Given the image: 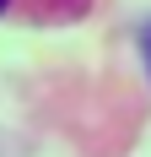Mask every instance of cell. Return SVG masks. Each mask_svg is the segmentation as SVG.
Here are the masks:
<instances>
[{"instance_id":"6da1fadb","label":"cell","mask_w":151,"mask_h":157,"mask_svg":"<svg viewBox=\"0 0 151 157\" xmlns=\"http://www.w3.org/2000/svg\"><path fill=\"white\" fill-rule=\"evenodd\" d=\"M0 6H6V0H0Z\"/></svg>"}]
</instances>
